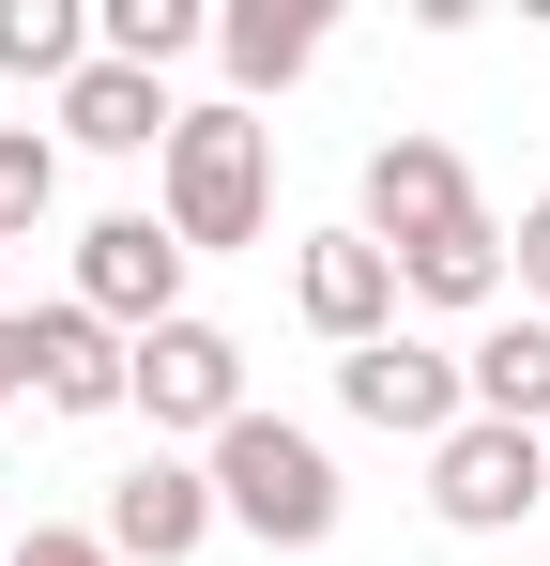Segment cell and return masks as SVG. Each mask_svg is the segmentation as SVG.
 <instances>
[{
    "instance_id": "1",
    "label": "cell",
    "mask_w": 550,
    "mask_h": 566,
    "mask_svg": "<svg viewBox=\"0 0 550 566\" xmlns=\"http://www.w3.org/2000/svg\"><path fill=\"white\" fill-rule=\"evenodd\" d=\"M154 214H169L183 261L261 245V230H275V123H261V107H183L169 154H154Z\"/></svg>"
},
{
    "instance_id": "2",
    "label": "cell",
    "mask_w": 550,
    "mask_h": 566,
    "mask_svg": "<svg viewBox=\"0 0 550 566\" xmlns=\"http://www.w3.org/2000/svg\"><path fill=\"white\" fill-rule=\"evenodd\" d=\"M199 474H214V521H245V536H275V552H321V536H337V460H321L290 413H261V398L214 429Z\"/></svg>"
},
{
    "instance_id": "3",
    "label": "cell",
    "mask_w": 550,
    "mask_h": 566,
    "mask_svg": "<svg viewBox=\"0 0 550 566\" xmlns=\"http://www.w3.org/2000/svg\"><path fill=\"white\" fill-rule=\"evenodd\" d=\"M123 398H138L154 429H199V444H214V429L245 413V337L183 306V322H154V337L123 353Z\"/></svg>"
},
{
    "instance_id": "4",
    "label": "cell",
    "mask_w": 550,
    "mask_h": 566,
    "mask_svg": "<svg viewBox=\"0 0 550 566\" xmlns=\"http://www.w3.org/2000/svg\"><path fill=\"white\" fill-rule=\"evenodd\" d=\"M429 505H444L458 536L536 521V505H550V429H489V413H458L444 444H429Z\"/></svg>"
},
{
    "instance_id": "5",
    "label": "cell",
    "mask_w": 550,
    "mask_h": 566,
    "mask_svg": "<svg viewBox=\"0 0 550 566\" xmlns=\"http://www.w3.org/2000/svg\"><path fill=\"white\" fill-rule=\"evenodd\" d=\"M77 306L138 353L154 322H183V245H169V214H92L77 230Z\"/></svg>"
},
{
    "instance_id": "6",
    "label": "cell",
    "mask_w": 550,
    "mask_h": 566,
    "mask_svg": "<svg viewBox=\"0 0 550 566\" xmlns=\"http://www.w3.org/2000/svg\"><path fill=\"white\" fill-rule=\"evenodd\" d=\"M337 413L398 429V444H444L474 398H458V353H429V337H367V353H337Z\"/></svg>"
},
{
    "instance_id": "7",
    "label": "cell",
    "mask_w": 550,
    "mask_h": 566,
    "mask_svg": "<svg viewBox=\"0 0 550 566\" xmlns=\"http://www.w3.org/2000/svg\"><path fill=\"white\" fill-rule=\"evenodd\" d=\"M92 536H107V552L123 566H183L199 552V536H214V474L199 460H169V444H154V460L123 474V490H107V521H92Z\"/></svg>"
},
{
    "instance_id": "8",
    "label": "cell",
    "mask_w": 550,
    "mask_h": 566,
    "mask_svg": "<svg viewBox=\"0 0 550 566\" xmlns=\"http://www.w3.org/2000/svg\"><path fill=\"white\" fill-rule=\"evenodd\" d=\"M290 306H306L337 353H367V337H398V261H382L367 230H306V261H290Z\"/></svg>"
},
{
    "instance_id": "9",
    "label": "cell",
    "mask_w": 550,
    "mask_h": 566,
    "mask_svg": "<svg viewBox=\"0 0 550 566\" xmlns=\"http://www.w3.org/2000/svg\"><path fill=\"white\" fill-rule=\"evenodd\" d=\"M458 214H489V199L458 185L444 138H382V154H367V245H382V261L429 245V230H458Z\"/></svg>"
},
{
    "instance_id": "10",
    "label": "cell",
    "mask_w": 550,
    "mask_h": 566,
    "mask_svg": "<svg viewBox=\"0 0 550 566\" xmlns=\"http://www.w3.org/2000/svg\"><path fill=\"white\" fill-rule=\"evenodd\" d=\"M15 322H31V398L46 413H123V337L92 322L77 291L62 306H15Z\"/></svg>"
},
{
    "instance_id": "11",
    "label": "cell",
    "mask_w": 550,
    "mask_h": 566,
    "mask_svg": "<svg viewBox=\"0 0 550 566\" xmlns=\"http://www.w3.org/2000/svg\"><path fill=\"white\" fill-rule=\"evenodd\" d=\"M169 77H138V62H77V77H62V138H77V154H169Z\"/></svg>"
},
{
    "instance_id": "12",
    "label": "cell",
    "mask_w": 550,
    "mask_h": 566,
    "mask_svg": "<svg viewBox=\"0 0 550 566\" xmlns=\"http://www.w3.org/2000/svg\"><path fill=\"white\" fill-rule=\"evenodd\" d=\"M214 46H230V107H261V93H290L321 62V0H230Z\"/></svg>"
},
{
    "instance_id": "13",
    "label": "cell",
    "mask_w": 550,
    "mask_h": 566,
    "mask_svg": "<svg viewBox=\"0 0 550 566\" xmlns=\"http://www.w3.org/2000/svg\"><path fill=\"white\" fill-rule=\"evenodd\" d=\"M458 398H474L489 429H550V322H536V306L489 322V337L458 353Z\"/></svg>"
},
{
    "instance_id": "14",
    "label": "cell",
    "mask_w": 550,
    "mask_h": 566,
    "mask_svg": "<svg viewBox=\"0 0 550 566\" xmlns=\"http://www.w3.org/2000/svg\"><path fill=\"white\" fill-rule=\"evenodd\" d=\"M398 291H429V306H489V291H505V230L458 214V230H429V245H398Z\"/></svg>"
},
{
    "instance_id": "15",
    "label": "cell",
    "mask_w": 550,
    "mask_h": 566,
    "mask_svg": "<svg viewBox=\"0 0 550 566\" xmlns=\"http://www.w3.org/2000/svg\"><path fill=\"white\" fill-rule=\"evenodd\" d=\"M183 46H214V15H199V0H107V15H92V62H138V77H169Z\"/></svg>"
},
{
    "instance_id": "16",
    "label": "cell",
    "mask_w": 550,
    "mask_h": 566,
    "mask_svg": "<svg viewBox=\"0 0 550 566\" xmlns=\"http://www.w3.org/2000/svg\"><path fill=\"white\" fill-rule=\"evenodd\" d=\"M77 62H92L77 0H0V77H77Z\"/></svg>"
},
{
    "instance_id": "17",
    "label": "cell",
    "mask_w": 550,
    "mask_h": 566,
    "mask_svg": "<svg viewBox=\"0 0 550 566\" xmlns=\"http://www.w3.org/2000/svg\"><path fill=\"white\" fill-rule=\"evenodd\" d=\"M46 199H62V138L0 123V245H15V230H46Z\"/></svg>"
},
{
    "instance_id": "18",
    "label": "cell",
    "mask_w": 550,
    "mask_h": 566,
    "mask_svg": "<svg viewBox=\"0 0 550 566\" xmlns=\"http://www.w3.org/2000/svg\"><path fill=\"white\" fill-rule=\"evenodd\" d=\"M0 566H123V552H107V536H77V521H31Z\"/></svg>"
},
{
    "instance_id": "19",
    "label": "cell",
    "mask_w": 550,
    "mask_h": 566,
    "mask_svg": "<svg viewBox=\"0 0 550 566\" xmlns=\"http://www.w3.org/2000/svg\"><path fill=\"white\" fill-rule=\"evenodd\" d=\"M520 291H536V322H550V199L520 214Z\"/></svg>"
},
{
    "instance_id": "20",
    "label": "cell",
    "mask_w": 550,
    "mask_h": 566,
    "mask_svg": "<svg viewBox=\"0 0 550 566\" xmlns=\"http://www.w3.org/2000/svg\"><path fill=\"white\" fill-rule=\"evenodd\" d=\"M0 398H31V322L0 306Z\"/></svg>"
},
{
    "instance_id": "21",
    "label": "cell",
    "mask_w": 550,
    "mask_h": 566,
    "mask_svg": "<svg viewBox=\"0 0 550 566\" xmlns=\"http://www.w3.org/2000/svg\"><path fill=\"white\" fill-rule=\"evenodd\" d=\"M0 552H15V536H0Z\"/></svg>"
}]
</instances>
